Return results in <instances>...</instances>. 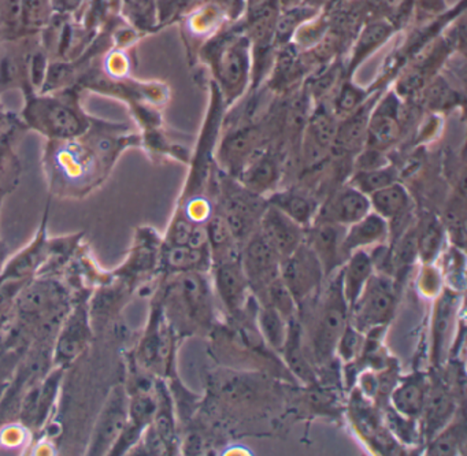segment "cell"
<instances>
[{"label": "cell", "mask_w": 467, "mask_h": 456, "mask_svg": "<svg viewBox=\"0 0 467 456\" xmlns=\"http://www.w3.org/2000/svg\"><path fill=\"white\" fill-rule=\"evenodd\" d=\"M426 266L428 267H426L425 272H423L420 288H422L423 292H426V294H434L437 286L440 285L439 277H437L434 270L429 267V264H426Z\"/></svg>", "instance_id": "obj_47"}, {"label": "cell", "mask_w": 467, "mask_h": 456, "mask_svg": "<svg viewBox=\"0 0 467 456\" xmlns=\"http://www.w3.org/2000/svg\"><path fill=\"white\" fill-rule=\"evenodd\" d=\"M130 395L124 384L114 385L109 393L89 437L87 455H109L128 422Z\"/></svg>", "instance_id": "obj_10"}, {"label": "cell", "mask_w": 467, "mask_h": 456, "mask_svg": "<svg viewBox=\"0 0 467 456\" xmlns=\"http://www.w3.org/2000/svg\"><path fill=\"white\" fill-rule=\"evenodd\" d=\"M456 296L451 292H444L437 300L433 316V357L439 359L447 340L448 332L455 318Z\"/></svg>", "instance_id": "obj_35"}, {"label": "cell", "mask_w": 467, "mask_h": 456, "mask_svg": "<svg viewBox=\"0 0 467 456\" xmlns=\"http://www.w3.org/2000/svg\"><path fill=\"white\" fill-rule=\"evenodd\" d=\"M215 288L229 313L239 314L244 308L250 284L243 270L240 256L217 264Z\"/></svg>", "instance_id": "obj_20"}, {"label": "cell", "mask_w": 467, "mask_h": 456, "mask_svg": "<svg viewBox=\"0 0 467 456\" xmlns=\"http://www.w3.org/2000/svg\"><path fill=\"white\" fill-rule=\"evenodd\" d=\"M324 275L318 258L306 242L288 258L281 261V280L288 286L297 306L313 296Z\"/></svg>", "instance_id": "obj_11"}, {"label": "cell", "mask_w": 467, "mask_h": 456, "mask_svg": "<svg viewBox=\"0 0 467 456\" xmlns=\"http://www.w3.org/2000/svg\"><path fill=\"white\" fill-rule=\"evenodd\" d=\"M258 324L265 340L273 349L281 351L288 333V321L272 306L265 305L259 311Z\"/></svg>", "instance_id": "obj_36"}, {"label": "cell", "mask_w": 467, "mask_h": 456, "mask_svg": "<svg viewBox=\"0 0 467 456\" xmlns=\"http://www.w3.org/2000/svg\"><path fill=\"white\" fill-rule=\"evenodd\" d=\"M346 228L336 223H313L306 229V244L316 254L325 275H332L347 261L343 251Z\"/></svg>", "instance_id": "obj_18"}, {"label": "cell", "mask_w": 467, "mask_h": 456, "mask_svg": "<svg viewBox=\"0 0 467 456\" xmlns=\"http://www.w3.org/2000/svg\"><path fill=\"white\" fill-rule=\"evenodd\" d=\"M300 2H302V0H280L281 10L299 6Z\"/></svg>", "instance_id": "obj_50"}, {"label": "cell", "mask_w": 467, "mask_h": 456, "mask_svg": "<svg viewBox=\"0 0 467 456\" xmlns=\"http://www.w3.org/2000/svg\"><path fill=\"white\" fill-rule=\"evenodd\" d=\"M236 179L243 187L255 195L273 193L281 180L280 163L272 152L261 150L251 158Z\"/></svg>", "instance_id": "obj_21"}, {"label": "cell", "mask_w": 467, "mask_h": 456, "mask_svg": "<svg viewBox=\"0 0 467 456\" xmlns=\"http://www.w3.org/2000/svg\"><path fill=\"white\" fill-rule=\"evenodd\" d=\"M265 296L267 297L265 305H269L272 306L273 308H275L285 321L289 322L296 316L297 305L296 302H295V297L292 296L291 291H289L285 283L281 280V277L275 278V280L267 286Z\"/></svg>", "instance_id": "obj_40"}, {"label": "cell", "mask_w": 467, "mask_h": 456, "mask_svg": "<svg viewBox=\"0 0 467 456\" xmlns=\"http://www.w3.org/2000/svg\"><path fill=\"white\" fill-rule=\"evenodd\" d=\"M214 5L226 20H239L247 12V0H214Z\"/></svg>", "instance_id": "obj_46"}, {"label": "cell", "mask_w": 467, "mask_h": 456, "mask_svg": "<svg viewBox=\"0 0 467 456\" xmlns=\"http://www.w3.org/2000/svg\"><path fill=\"white\" fill-rule=\"evenodd\" d=\"M81 0H54V4H56V7H58L62 12H70V10H75L76 7L80 5Z\"/></svg>", "instance_id": "obj_49"}, {"label": "cell", "mask_w": 467, "mask_h": 456, "mask_svg": "<svg viewBox=\"0 0 467 456\" xmlns=\"http://www.w3.org/2000/svg\"><path fill=\"white\" fill-rule=\"evenodd\" d=\"M401 111L400 98L396 92H388L374 103L368 122V147L384 151L398 140L401 133Z\"/></svg>", "instance_id": "obj_14"}, {"label": "cell", "mask_w": 467, "mask_h": 456, "mask_svg": "<svg viewBox=\"0 0 467 456\" xmlns=\"http://www.w3.org/2000/svg\"><path fill=\"white\" fill-rule=\"evenodd\" d=\"M363 347H365V338H363L362 332L358 330L354 325L347 324L338 338L336 352H338L341 359L349 362L358 357Z\"/></svg>", "instance_id": "obj_42"}, {"label": "cell", "mask_w": 467, "mask_h": 456, "mask_svg": "<svg viewBox=\"0 0 467 456\" xmlns=\"http://www.w3.org/2000/svg\"><path fill=\"white\" fill-rule=\"evenodd\" d=\"M266 202L267 204L280 210L306 229L314 223L317 210H318V206L313 199L295 190L278 191V192L270 193Z\"/></svg>", "instance_id": "obj_27"}, {"label": "cell", "mask_w": 467, "mask_h": 456, "mask_svg": "<svg viewBox=\"0 0 467 456\" xmlns=\"http://www.w3.org/2000/svg\"><path fill=\"white\" fill-rule=\"evenodd\" d=\"M281 354L284 355L289 370L302 379L306 385H314L317 381L316 371L306 357L302 346V329L297 324L296 318L288 322V333H286L285 343H284Z\"/></svg>", "instance_id": "obj_29"}, {"label": "cell", "mask_w": 467, "mask_h": 456, "mask_svg": "<svg viewBox=\"0 0 467 456\" xmlns=\"http://www.w3.org/2000/svg\"><path fill=\"white\" fill-rule=\"evenodd\" d=\"M243 270L247 275L250 288L258 294H266L267 286L280 277L281 258L277 251L265 239L264 234L256 229L245 240L243 254L240 255Z\"/></svg>", "instance_id": "obj_12"}, {"label": "cell", "mask_w": 467, "mask_h": 456, "mask_svg": "<svg viewBox=\"0 0 467 456\" xmlns=\"http://www.w3.org/2000/svg\"><path fill=\"white\" fill-rule=\"evenodd\" d=\"M370 212L368 196L348 185L338 190L332 198L327 199L321 207H318L314 223L348 226Z\"/></svg>", "instance_id": "obj_19"}, {"label": "cell", "mask_w": 467, "mask_h": 456, "mask_svg": "<svg viewBox=\"0 0 467 456\" xmlns=\"http://www.w3.org/2000/svg\"><path fill=\"white\" fill-rule=\"evenodd\" d=\"M21 18L26 26H42L46 18V0H21Z\"/></svg>", "instance_id": "obj_44"}, {"label": "cell", "mask_w": 467, "mask_h": 456, "mask_svg": "<svg viewBox=\"0 0 467 456\" xmlns=\"http://www.w3.org/2000/svg\"><path fill=\"white\" fill-rule=\"evenodd\" d=\"M428 389L429 385L425 377H407L390 396L393 409L400 414V417L411 418V420L420 417L422 414Z\"/></svg>", "instance_id": "obj_28"}, {"label": "cell", "mask_w": 467, "mask_h": 456, "mask_svg": "<svg viewBox=\"0 0 467 456\" xmlns=\"http://www.w3.org/2000/svg\"><path fill=\"white\" fill-rule=\"evenodd\" d=\"M393 26L385 21L379 23H371L360 32L359 39L355 46L354 53L347 67V75L352 76V73L358 69L360 64L366 58L371 56L377 48L381 47L390 36H392Z\"/></svg>", "instance_id": "obj_31"}, {"label": "cell", "mask_w": 467, "mask_h": 456, "mask_svg": "<svg viewBox=\"0 0 467 456\" xmlns=\"http://www.w3.org/2000/svg\"><path fill=\"white\" fill-rule=\"evenodd\" d=\"M371 212L381 215L388 223H395L406 218L411 209V198L409 191L400 182H393L368 196Z\"/></svg>", "instance_id": "obj_26"}, {"label": "cell", "mask_w": 467, "mask_h": 456, "mask_svg": "<svg viewBox=\"0 0 467 456\" xmlns=\"http://www.w3.org/2000/svg\"><path fill=\"white\" fill-rule=\"evenodd\" d=\"M15 128L0 132V199L17 188L21 179L20 160L13 147L12 138Z\"/></svg>", "instance_id": "obj_33"}, {"label": "cell", "mask_w": 467, "mask_h": 456, "mask_svg": "<svg viewBox=\"0 0 467 456\" xmlns=\"http://www.w3.org/2000/svg\"><path fill=\"white\" fill-rule=\"evenodd\" d=\"M396 181H398V173L392 166L387 165L384 168L373 169V171H358L349 181V185L357 188L366 196H370L371 193Z\"/></svg>", "instance_id": "obj_38"}, {"label": "cell", "mask_w": 467, "mask_h": 456, "mask_svg": "<svg viewBox=\"0 0 467 456\" xmlns=\"http://www.w3.org/2000/svg\"><path fill=\"white\" fill-rule=\"evenodd\" d=\"M387 165H389V162L382 151L371 149V147L358 155L357 158L358 171H373V169L384 168Z\"/></svg>", "instance_id": "obj_45"}, {"label": "cell", "mask_w": 467, "mask_h": 456, "mask_svg": "<svg viewBox=\"0 0 467 456\" xmlns=\"http://www.w3.org/2000/svg\"><path fill=\"white\" fill-rule=\"evenodd\" d=\"M48 210L50 202L46 207L36 237L24 250L5 262L4 267L0 270V278L31 280L42 272L50 254V239L47 236Z\"/></svg>", "instance_id": "obj_15"}, {"label": "cell", "mask_w": 467, "mask_h": 456, "mask_svg": "<svg viewBox=\"0 0 467 456\" xmlns=\"http://www.w3.org/2000/svg\"><path fill=\"white\" fill-rule=\"evenodd\" d=\"M173 327L163 313L162 303L155 300L143 337L133 351V363L151 376H168L173 360Z\"/></svg>", "instance_id": "obj_5"}, {"label": "cell", "mask_w": 467, "mask_h": 456, "mask_svg": "<svg viewBox=\"0 0 467 456\" xmlns=\"http://www.w3.org/2000/svg\"><path fill=\"white\" fill-rule=\"evenodd\" d=\"M92 340L89 294L73 299L57 333L53 346V365L67 370L88 348Z\"/></svg>", "instance_id": "obj_6"}, {"label": "cell", "mask_w": 467, "mask_h": 456, "mask_svg": "<svg viewBox=\"0 0 467 456\" xmlns=\"http://www.w3.org/2000/svg\"><path fill=\"white\" fill-rule=\"evenodd\" d=\"M390 234V225L387 220L370 212L357 223L347 226L343 239V251L346 258L358 250L381 245Z\"/></svg>", "instance_id": "obj_22"}, {"label": "cell", "mask_w": 467, "mask_h": 456, "mask_svg": "<svg viewBox=\"0 0 467 456\" xmlns=\"http://www.w3.org/2000/svg\"><path fill=\"white\" fill-rule=\"evenodd\" d=\"M34 455H56V448L51 445L50 440L43 439L34 447Z\"/></svg>", "instance_id": "obj_48"}, {"label": "cell", "mask_w": 467, "mask_h": 456, "mask_svg": "<svg viewBox=\"0 0 467 456\" xmlns=\"http://www.w3.org/2000/svg\"><path fill=\"white\" fill-rule=\"evenodd\" d=\"M344 264L346 267L341 273V292L349 311L359 299L368 278L373 275L374 264L365 250L355 251Z\"/></svg>", "instance_id": "obj_23"}, {"label": "cell", "mask_w": 467, "mask_h": 456, "mask_svg": "<svg viewBox=\"0 0 467 456\" xmlns=\"http://www.w3.org/2000/svg\"><path fill=\"white\" fill-rule=\"evenodd\" d=\"M24 124L45 135L50 141H67L88 132L94 119L80 109L72 91L42 97L26 92Z\"/></svg>", "instance_id": "obj_3"}, {"label": "cell", "mask_w": 467, "mask_h": 456, "mask_svg": "<svg viewBox=\"0 0 467 456\" xmlns=\"http://www.w3.org/2000/svg\"><path fill=\"white\" fill-rule=\"evenodd\" d=\"M395 306L396 295L392 281L385 275H374L373 273L359 299L349 310L352 314L351 325L362 333L384 326L392 318Z\"/></svg>", "instance_id": "obj_9"}, {"label": "cell", "mask_w": 467, "mask_h": 456, "mask_svg": "<svg viewBox=\"0 0 467 456\" xmlns=\"http://www.w3.org/2000/svg\"><path fill=\"white\" fill-rule=\"evenodd\" d=\"M65 371H67L65 368L53 366L40 379L39 407H37V418L36 423H35L36 431L43 430L53 417L59 393H61Z\"/></svg>", "instance_id": "obj_30"}, {"label": "cell", "mask_w": 467, "mask_h": 456, "mask_svg": "<svg viewBox=\"0 0 467 456\" xmlns=\"http://www.w3.org/2000/svg\"><path fill=\"white\" fill-rule=\"evenodd\" d=\"M466 441V431L463 423H453L445 426L433 439L429 440L428 455L451 456L458 455L463 450Z\"/></svg>", "instance_id": "obj_37"}, {"label": "cell", "mask_w": 467, "mask_h": 456, "mask_svg": "<svg viewBox=\"0 0 467 456\" xmlns=\"http://www.w3.org/2000/svg\"><path fill=\"white\" fill-rule=\"evenodd\" d=\"M453 412H455V403L448 390L442 385H433L429 388L422 414H420L425 418L426 437L429 440L433 439L441 429L447 426Z\"/></svg>", "instance_id": "obj_24"}, {"label": "cell", "mask_w": 467, "mask_h": 456, "mask_svg": "<svg viewBox=\"0 0 467 456\" xmlns=\"http://www.w3.org/2000/svg\"><path fill=\"white\" fill-rule=\"evenodd\" d=\"M265 239L277 251L281 261L288 258L305 243L306 228L280 210L267 204L258 226Z\"/></svg>", "instance_id": "obj_17"}, {"label": "cell", "mask_w": 467, "mask_h": 456, "mask_svg": "<svg viewBox=\"0 0 467 456\" xmlns=\"http://www.w3.org/2000/svg\"><path fill=\"white\" fill-rule=\"evenodd\" d=\"M73 297L57 275H37L24 286L13 306V318L23 327L45 321H64Z\"/></svg>", "instance_id": "obj_4"}, {"label": "cell", "mask_w": 467, "mask_h": 456, "mask_svg": "<svg viewBox=\"0 0 467 456\" xmlns=\"http://www.w3.org/2000/svg\"><path fill=\"white\" fill-rule=\"evenodd\" d=\"M264 150V133L255 125H245L229 132L218 149V162L236 179L254 155Z\"/></svg>", "instance_id": "obj_13"}, {"label": "cell", "mask_w": 467, "mask_h": 456, "mask_svg": "<svg viewBox=\"0 0 467 456\" xmlns=\"http://www.w3.org/2000/svg\"><path fill=\"white\" fill-rule=\"evenodd\" d=\"M348 306L341 292V275L332 284L324 299L313 329V352L319 363H327L336 352L338 338L348 324Z\"/></svg>", "instance_id": "obj_7"}, {"label": "cell", "mask_w": 467, "mask_h": 456, "mask_svg": "<svg viewBox=\"0 0 467 456\" xmlns=\"http://www.w3.org/2000/svg\"><path fill=\"white\" fill-rule=\"evenodd\" d=\"M163 243L158 237L157 231L140 228L136 232L132 250L128 254L127 261L114 272L117 278L135 283L144 275H151L160 264L161 248Z\"/></svg>", "instance_id": "obj_16"}, {"label": "cell", "mask_w": 467, "mask_h": 456, "mask_svg": "<svg viewBox=\"0 0 467 456\" xmlns=\"http://www.w3.org/2000/svg\"><path fill=\"white\" fill-rule=\"evenodd\" d=\"M10 382H12V379H0V403L4 400L7 389H9Z\"/></svg>", "instance_id": "obj_51"}, {"label": "cell", "mask_w": 467, "mask_h": 456, "mask_svg": "<svg viewBox=\"0 0 467 456\" xmlns=\"http://www.w3.org/2000/svg\"><path fill=\"white\" fill-rule=\"evenodd\" d=\"M226 177L228 181L223 184V217L234 240L237 243L245 242L258 229L267 202L243 187L239 181H234V177L229 174Z\"/></svg>", "instance_id": "obj_8"}, {"label": "cell", "mask_w": 467, "mask_h": 456, "mask_svg": "<svg viewBox=\"0 0 467 456\" xmlns=\"http://www.w3.org/2000/svg\"><path fill=\"white\" fill-rule=\"evenodd\" d=\"M210 264V251L191 248L188 245H169L161 248L160 264L169 273L202 272Z\"/></svg>", "instance_id": "obj_25"}, {"label": "cell", "mask_w": 467, "mask_h": 456, "mask_svg": "<svg viewBox=\"0 0 467 456\" xmlns=\"http://www.w3.org/2000/svg\"><path fill=\"white\" fill-rule=\"evenodd\" d=\"M34 439V431L21 420L0 426V448L6 451H26Z\"/></svg>", "instance_id": "obj_41"}, {"label": "cell", "mask_w": 467, "mask_h": 456, "mask_svg": "<svg viewBox=\"0 0 467 456\" xmlns=\"http://www.w3.org/2000/svg\"><path fill=\"white\" fill-rule=\"evenodd\" d=\"M202 57L209 65L223 106L229 108L245 94L253 76L251 43L244 29L215 35L204 46Z\"/></svg>", "instance_id": "obj_2"}, {"label": "cell", "mask_w": 467, "mask_h": 456, "mask_svg": "<svg viewBox=\"0 0 467 456\" xmlns=\"http://www.w3.org/2000/svg\"><path fill=\"white\" fill-rule=\"evenodd\" d=\"M32 280V278H31ZM31 280L0 278V316L12 313L13 306L24 286Z\"/></svg>", "instance_id": "obj_43"}, {"label": "cell", "mask_w": 467, "mask_h": 456, "mask_svg": "<svg viewBox=\"0 0 467 456\" xmlns=\"http://www.w3.org/2000/svg\"><path fill=\"white\" fill-rule=\"evenodd\" d=\"M48 144L46 168L50 174L51 190L59 196L80 198L102 185L119 155L128 147L140 146L141 139L128 133L122 125L94 119L81 138Z\"/></svg>", "instance_id": "obj_1"}, {"label": "cell", "mask_w": 467, "mask_h": 456, "mask_svg": "<svg viewBox=\"0 0 467 456\" xmlns=\"http://www.w3.org/2000/svg\"><path fill=\"white\" fill-rule=\"evenodd\" d=\"M445 231L436 217L423 221L415 234V250L423 264H431L444 244Z\"/></svg>", "instance_id": "obj_34"}, {"label": "cell", "mask_w": 467, "mask_h": 456, "mask_svg": "<svg viewBox=\"0 0 467 456\" xmlns=\"http://www.w3.org/2000/svg\"><path fill=\"white\" fill-rule=\"evenodd\" d=\"M206 226L207 242H209L210 256L215 264L237 258V242L232 236L231 229L223 214L212 215L204 223Z\"/></svg>", "instance_id": "obj_32"}, {"label": "cell", "mask_w": 467, "mask_h": 456, "mask_svg": "<svg viewBox=\"0 0 467 456\" xmlns=\"http://www.w3.org/2000/svg\"><path fill=\"white\" fill-rule=\"evenodd\" d=\"M368 92L360 87L355 86L351 80H346L336 92L335 103H333V114L336 117L349 116L355 110L360 108L366 102Z\"/></svg>", "instance_id": "obj_39"}]
</instances>
